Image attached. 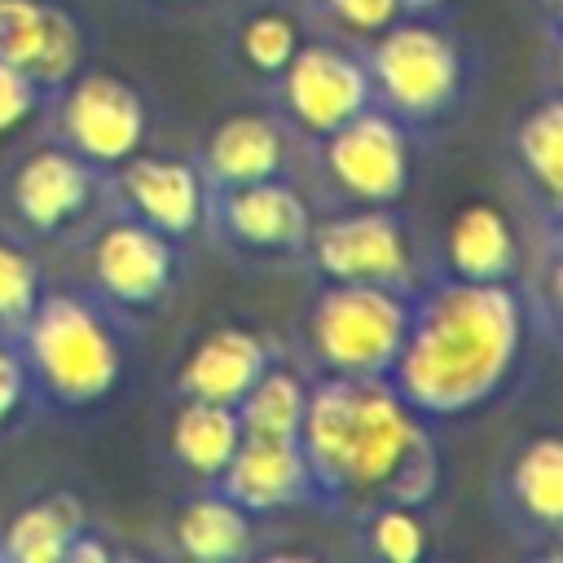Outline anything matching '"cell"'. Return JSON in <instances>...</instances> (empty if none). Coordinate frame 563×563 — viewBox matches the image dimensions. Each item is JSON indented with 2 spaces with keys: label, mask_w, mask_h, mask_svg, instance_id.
I'll list each match as a JSON object with an SVG mask.
<instances>
[{
  "label": "cell",
  "mask_w": 563,
  "mask_h": 563,
  "mask_svg": "<svg viewBox=\"0 0 563 563\" xmlns=\"http://www.w3.org/2000/svg\"><path fill=\"white\" fill-rule=\"evenodd\" d=\"M541 343L532 303L515 282H462L440 268L413 290L405 343L387 387L431 427H457L506 409L528 383Z\"/></svg>",
  "instance_id": "6da1fadb"
},
{
  "label": "cell",
  "mask_w": 563,
  "mask_h": 563,
  "mask_svg": "<svg viewBox=\"0 0 563 563\" xmlns=\"http://www.w3.org/2000/svg\"><path fill=\"white\" fill-rule=\"evenodd\" d=\"M299 449L325 519H352L374 501L431 510L444 488L435 431L383 378L312 374Z\"/></svg>",
  "instance_id": "7a4b0ae2"
},
{
  "label": "cell",
  "mask_w": 563,
  "mask_h": 563,
  "mask_svg": "<svg viewBox=\"0 0 563 563\" xmlns=\"http://www.w3.org/2000/svg\"><path fill=\"white\" fill-rule=\"evenodd\" d=\"M18 347L31 369L40 418L75 427L106 418L132 391L141 325H132L75 282L53 277L35 312L18 330Z\"/></svg>",
  "instance_id": "3957f363"
},
{
  "label": "cell",
  "mask_w": 563,
  "mask_h": 563,
  "mask_svg": "<svg viewBox=\"0 0 563 563\" xmlns=\"http://www.w3.org/2000/svg\"><path fill=\"white\" fill-rule=\"evenodd\" d=\"M374 106L396 114L413 136L435 141L457 128L479 92L484 57L444 13H400L361 44Z\"/></svg>",
  "instance_id": "277c9868"
},
{
  "label": "cell",
  "mask_w": 563,
  "mask_h": 563,
  "mask_svg": "<svg viewBox=\"0 0 563 563\" xmlns=\"http://www.w3.org/2000/svg\"><path fill=\"white\" fill-rule=\"evenodd\" d=\"M62 255H66V268L53 277L75 282L79 290H88L92 299H101L106 308H114L141 330L145 321L172 308L194 264L189 242H176L150 229L119 202H110Z\"/></svg>",
  "instance_id": "5b68a950"
},
{
  "label": "cell",
  "mask_w": 563,
  "mask_h": 563,
  "mask_svg": "<svg viewBox=\"0 0 563 563\" xmlns=\"http://www.w3.org/2000/svg\"><path fill=\"white\" fill-rule=\"evenodd\" d=\"M110 207V172L44 128L0 158V233L48 255L66 251Z\"/></svg>",
  "instance_id": "8992f818"
},
{
  "label": "cell",
  "mask_w": 563,
  "mask_h": 563,
  "mask_svg": "<svg viewBox=\"0 0 563 563\" xmlns=\"http://www.w3.org/2000/svg\"><path fill=\"white\" fill-rule=\"evenodd\" d=\"M308 299L299 308V361L308 374L325 378H387L409 317L413 290L369 286V282H325L308 277Z\"/></svg>",
  "instance_id": "52a82bcc"
},
{
  "label": "cell",
  "mask_w": 563,
  "mask_h": 563,
  "mask_svg": "<svg viewBox=\"0 0 563 563\" xmlns=\"http://www.w3.org/2000/svg\"><path fill=\"white\" fill-rule=\"evenodd\" d=\"M422 136H413L383 106H365L321 141L303 145L299 185L312 207H378L405 202L422 163Z\"/></svg>",
  "instance_id": "ba28073f"
},
{
  "label": "cell",
  "mask_w": 563,
  "mask_h": 563,
  "mask_svg": "<svg viewBox=\"0 0 563 563\" xmlns=\"http://www.w3.org/2000/svg\"><path fill=\"white\" fill-rule=\"evenodd\" d=\"M299 268L325 282L418 290V282L431 268V246L422 242V229L405 211V202L325 207L312 216V233Z\"/></svg>",
  "instance_id": "9c48e42d"
},
{
  "label": "cell",
  "mask_w": 563,
  "mask_h": 563,
  "mask_svg": "<svg viewBox=\"0 0 563 563\" xmlns=\"http://www.w3.org/2000/svg\"><path fill=\"white\" fill-rule=\"evenodd\" d=\"M44 132L70 145L101 172L123 167L141 154L154 136V97L141 79L114 66H84L75 70L48 101Z\"/></svg>",
  "instance_id": "30bf717a"
},
{
  "label": "cell",
  "mask_w": 563,
  "mask_h": 563,
  "mask_svg": "<svg viewBox=\"0 0 563 563\" xmlns=\"http://www.w3.org/2000/svg\"><path fill=\"white\" fill-rule=\"evenodd\" d=\"M312 198L299 180H251L207 189L202 242L238 268H299L312 233Z\"/></svg>",
  "instance_id": "8fae6325"
},
{
  "label": "cell",
  "mask_w": 563,
  "mask_h": 563,
  "mask_svg": "<svg viewBox=\"0 0 563 563\" xmlns=\"http://www.w3.org/2000/svg\"><path fill=\"white\" fill-rule=\"evenodd\" d=\"M488 506L519 559H563V435L554 427H532L506 444L488 479Z\"/></svg>",
  "instance_id": "7c38bea8"
},
{
  "label": "cell",
  "mask_w": 563,
  "mask_h": 563,
  "mask_svg": "<svg viewBox=\"0 0 563 563\" xmlns=\"http://www.w3.org/2000/svg\"><path fill=\"white\" fill-rule=\"evenodd\" d=\"M264 106L286 123V132L303 145L321 141L365 106H374L365 57L356 44H343L334 35L312 31L299 53L286 62V70L260 92Z\"/></svg>",
  "instance_id": "4fadbf2b"
},
{
  "label": "cell",
  "mask_w": 563,
  "mask_h": 563,
  "mask_svg": "<svg viewBox=\"0 0 563 563\" xmlns=\"http://www.w3.org/2000/svg\"><path fill=\"white\" fill-rule=\"evenodd\" d=\"M506 172L532 255H563V92L528 97L506 128ZM528 255V260H532Z\"/></svg>",
  "instance_id": "5bb4252c"
},
{
  "label": "cell",
  "mask_w": 563,
  "mask_h": 563,
  "mask_svg": "<svg viewBox=\"0 0 563 563\" xmlns=\"http://www.w3.org/2000/svg\"><path fill=\"white\" fill-rule=\"evenodd\" d=\"M97 53V26L70 0H0V62L57 92Z\"/></svg>",
  "instance_id": "9a60e30c"
},
{
  "label": "cell",
  "mask_w": 563,
  "mask_h": 563,
  "mask_svg": "<svg viewBox=\"0 0 563 563\" xmlns=\"http://www.w3.org/2000/svg\"><path fill=\"white\" fill-rule=\"evenodd\" d=\"M194 163L207 189L251 185V180H299L303 150L286 123L260 101L220 114L194 145Z\"/></svg>",
  "instance_id": "2e32d148"
},
{
  "label": "cell",
  "mask_w": 563,
  "mask_h": 563,
  "mask_svg": "<svg viewBox=\"0 0 563 563\" xmlns=\"http://www.w3.org/2000/svg\"><path fill=\"white\" fill-rule=\"evenodd\" d=\"M110 202L145 220L150 229L198 246L202 242V216H207V180L194 163V154H167V150H141L123 167L110 172Z\"/></svg>",
  "instance_id": "e0dca14e"
},
{
  "label": "cell",
  "mask_w": 563,
  "mask_h": 563,
  "mask_svg": "<svg viewBox=\"0 0 563 563\" xmlns=\"http://www.w3.org/2000/svg\"><path fill=\"white\" fill-rule=\"evenodd\" d=\"M528 229L519 211H510L497 198H471L462 202L440 242L431 246V268L462 277V282H515L523 286L528 273Z\"/></svg>",
  "instance_id": "ac0fdd59"
},
{
  "label": "cell",
  "mask_w": 563,
  "mask_h": 563,
  "mask_svg": "<svg viewBox=\"0 0 563 563\" xmlns=\"http://www.w3.org/2000/svg\"><path fill=\"white\" fill-rule=\"evenodd\" d=\"M282 343L268 339L255 325L242 321H220L211 330H202L189 352L180 356L176 374H172V400H211V405H238L246 396V387L260 378V369L268 365V356Z\"/></svg>",
  "instance_id": "d6986e66"
},
{
  "label": "cell",
  "mask_w": 563,
  "mask_h": 563,
  "mask_svg": "<svg viewBox=\"0 0 563 563\" xmlns=\"http://www.w3.org/2000/svg\"><path fill=\"white\" fill-rule=\"evenodd\" d=\"M216 488L229 493L242 510H251L264 523L277 515H290V510H317V493H312V475H308L299 440L242 435V444L229 457V466L220 471Z\"/></svg>",
  "instance_id": "ffe728a7"
},
{
  "label": "cell",
  "mask_w": 563,
  "mask_h": 563,
  "mask_svg": "<svg viewBox=\"0 0 563 563\" xmlns=\"http://www.w3.org/2000/svg\"><path fill=\"white\" fill-rule=\"evenodd\" d=\"M308 35L312 26L299 0H242L224 18V57L242 79L264 92Z\"/></svg>",
  "instance_id": "44dd1931"
},
{
  "label": "cell",
  "mask_w": 563,
  "mask_h": 563,
  "mask_svg": "<svg viewBox=\"0 0 563 563\" xmlns=\"http://www.w3.org/2000/svg\"><path fill=\"white\" fill-rule=\"evenodd\" d=\"M260 532L264 519L242 510L216 484H198L167 523L172 550L189 563H246L260 554Z\"/></svg>",
  "instance_id": "7402d4cb"
},
{
  "label": "cell",
  "mask_w": 563,
  "mask_h": 563,
  "mask_svg": "<svg viewBox=\"0 0 563 563\" xmlns=\"http://www.w3.org/2000/svg\"><path fill=\"white\" fill-rule=\"evenodd\" d=\"M88 523L75 488H40L0 519V563H66L70 541Z\"/></svg>",
  "instance_id": "603a6c76"
},
{
  "label": "cell",
  "mask_w": 563,
  "mask_h": 563,
  "mask_svg": "<svg viewBox=\"0 0 563 563\" xmlns=\"http://www.w3.org/2000/svg\"><path fill=\"white\" fill-rule=\"evenodd\" d=\"M308 387H312L308 365L295 352L277 347L268 356V365L260 369V378L246 387V396L233 405V413L242 422V435H255V440H299L303 409H308Z\"/></svg>",
  "instance_id": "cb8c5ba5"
},
{
  "label": "cell",
  "mask_w": 563,
  "mask_h": 563,
  "mask_svg": "<svg viewBox=\"0 0 563 563\" xmlns=\"http://www.w3.org/2000/svg\"><path fill=\"white\" fill-rule=\"evenodd\" d=\"M242 444V422L233 405L211 400H176L167 422V457L189 475L194 484H216L229 457Z\"/></svg>",
  "instance_id": "d4e9b609"
},
{
  "label": "cell",
  "mask_w": 563,
  "mask_h": 563,
  "mask_svg": "<svg viewBox=\"0 0 563 563\" xmlns=\"http://www.w3.org/2000/svg\"><path fill=\"white\" fill-rule=\"evenodd\" d=\"M347 523H352L356 554H365L374 563H422L431 554V515H427V506L374 501V506L356 510Z\"/></svg>",
  "instance_id": "484cf974"
},
{
  "label": "cell",
  "mask_w": 563,
  "mask_h": 563,
  "mask_svg": "<svg viewBox=\"0 0 563 563\" xmlns=\"http://www.w3.org/2000/svg\"><path fill=\"white\" fill-rule=\"evenodd\" d=\"M48 282H53L48 260L40 251L22 246L18 238L0 233V334L18 339V330L35 312L40 295L48 290Z\"/></svg>",
  "instance_id": "4316f807"
},
{
  "label": "cell",
  "mask_w": 563,
  "mask_h": 563,
  "mask_svg": "<svg viewBox=\"0 0 563 563\" xmlns=\"http://www.w3.org/2000/svg\"><path fill=\"white\" fill-rule=\"evenodd\" d=\"M299 9L312 31L334 35L356 48L400 18V0H299Z\"/></svg>",
  "instance_id": "83f0119b"
},
{
  "label": "cell",
  "mask_w": 563,
  "mask_h": 563,
  "mask_svg": "<svg viewBox=\"0 0 563 563\" xmlns=\"http://www.w3.org/2000/svg\"><path fill=\"white\" fill-rule=\"evenodd\" d=\"M53 92L40 88L31 75H22L18 66L0 62V145H18L26 136H35L44 128Z\"/></svg>",
  "instance_id": "f1b7e54d"
},
{
  "label": "cell",
  "mask_w": 563,
  "mask_h": 563,
  "mask_svg": "<svg viewBox=\"0 0 563 563\" xmlns=\"http://www.w3.org/2000/svg\"><path fill=\"white\" fill-rule=\"evenodd\" d=\"M31 422H40L31 369H26V361H22L18 339L0 334V444L13 440V435H22Z\"/></svg>",
  "instance_id": "f546056e"
},
{
  "label": "cell",
  "mask_w": 563,
  "mask_h": 563,
  "mask_svg": "<svg viewBox=\"0 0 563 563\" xmlns=\"http://www.w3.org/2000/svg\"><path fill=\"white\" fill-rule=\"evenodd\" d=\"M119 554V545H114V537L106 532V528H97V523H88L75 541H70V550H66V563H110Z\"/></svg>",
  "instance_id": "4dcf8cb0"
},
{
  "label": "cell",
  "mask_w": 563,
  "mask_h": 563,
  "mask_svg": "<svg viewBox=\"0 0 563 563\" xmlns=\"http://www.w3.org/2000/svg\"><path fill=\"white\" fill-rule=\"evenodd\" d=\"M136 4L150 13H194V9H207L211 0H136Z\"/></svg>",
  "instance_id": "1f68e13d"
},
{
  "label": "cell",
  "mask_w": 563,
  "mask_h": 563,
  "mask_svg": "<svg viewBox=\"0 0 563 563\" xmlns=\"http://www.w3.org/2000/svg\"><path fill=\"white\" fill-rule=\"evenodd\" d=\"M400 13H444V0H400Z\"/></svg>",
  "instance_id": "d6a6232c"
}]
</instances>
